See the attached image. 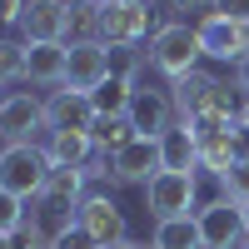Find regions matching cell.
<instances>
[{"label":"cell","mask_w":249,"mask_h":249,"mask_svg":"<svg viewBox=\"0 0 249 249\" xmlns=\"http://www.w3.org/2000/svg\"><path fill=\"white\" fill-rule=\"evenodd\" d=\"M199 55H204V45H199V25H190V20H164V25L150 35V65L170 80H184L190 70H199Z\"/></svg>","instance_id":"obj_1"},{"label":"cell","mask_w":249,"mask_h":249,"mask_svg":"<svg viewBox=\"0 0 249 249\" xmlns=\"http://www.w3.org/2000/svg\"><path fill=\"white\" fill-rule=\"evenodd\" d=\"M50 155L45 144H5L0 150V190L15 195V199H40L45 195V179H50Z\"/></svg>","instance_id":"obj_2"},{"label":"cell","mask_w":249,"mask_h":249,"mask_svg":"<svg viewBox=\"0 0 249 249\" xmlns=\"http://www.w3.org/2000/svg\"><path fill=\"white\" fill-rule=\"evenodd\" d=\"M170 100H175V115L179 120H199V115H239L234 105V90L224 80L204 75V70H190L184 80L170 85Z\"/></svg>","instance_id":"obj_3"},{"label":"cell","mask_w":249,"mask_h":249,"mask_svg":"<svg viewBox=\"0 0 249 249\" xmlns=\"http://www.w3.org/2000/svg\"><path fill=\"white\" fill-rule=\"evenodd\" d=\"M155 30H160V20H155L150 0H110V5H100V40L110 50H130Z\"/></svg>","instance_id":"obj_4"},{"label":"cell","mask_w":249,"mask_h":249,"mask_svg":"<svg viewBox=\"0 0 249 249\" xmlns=\"http://www.w3.org/2000/svg\"><path fill=\"white\" fill-rule=\"evenodd\" d=\"M199 204V170H160L144 184V210L155 219H179Z\"/></svg>","instance_id":"obj_5"},{"label":"cell","mask_w":249,"mask_h":249,"mask_svg":"<svg viewBox=\"0 0 249 249\" xmlns=\"http://www.w3.org/2000/svg\"><path fill=\"white\" fill-rule=\"evenodd\" d=\"M195 224H199V239L204 249H239L249 234H244V204H234L230 195H214L210 204L195 210Z\"/></svg>","instance_id":"obj_6"},{"label":"cell","mask_w":249,"mask_h":249,"mask_svg":"<svg viewBox=\"0 0 249 249\" xmlns=\"http://www.w3.org/2000/svg\"><path fill=\"white\" fill-rule=\"evenodd\" d=\"M40 130H50L45 100H35L30 90L5 95V105H0V144H35Z\"/></svg>","instance_id":"obj_7"},{"label":"cell","mask_w":249,"mask_h":249,"mask_svg":"<svg viewBox=\"0 0 249 249\" xmlns=\"http://www.w3.org/2000/svg\"><path fill=\"white\" fill-rule=\"evenodd\" d=\"M199 25V45L210 60H224V65H239V60L249 55V20H234L224 10H210L204 20H195Z\"/></svg>","instance_id":"obj_8"},{"label":"cell","mask_w":249,"mask_h":249,"mask_svg":"<svg viewBox=\"0 0 249 249\" xmlns=\"http://www.w3.org/2000/svg\"><path fill=\"white\" fill-rule=\"evenodd\" d=\"M160 170H164L160 164V140H144V135H135L130 144H120L110 155V184H140L144 190Z\"/></svg>","instance_id":"obj_9"},{"label":"cell","mask_w":249,"mask_h":249,"mask_svg":"<svg viewBox=\"0 0 249 249\" xmlns=\"http://www.w3.org/2000/svg\"><path fill=\"white\" fill-rule=\"evenodd\" d=\"M115 50L105 45V40H90V45H70V65H65V90H95L105 85V80L115 75Z\"/></svg>","instance_id":"obj_10"},{"label":"cell","mask_w":249,"mask_h":249,"mask_svg":"<svg viewBox=\"0 0 249 249\" xmlns=\"http://www.w3.org/2000/svg\"><path fill=\"white\" fill-rule=\"evenodd\" d=\"M130 124H135V135H144V140H160L170 124L179 120L175 115V100H170V90H160V85H144V90H135V100H130Z\"/></svg>","instance_id":"obj_11"},{"label":"cell","mask_w":249,"mask_h":249,"mask_svg":"<svg viewBox=\"0 0 249 249\" xmlns=\"http://www.w3.org/2000/svg\"><path fill=\"white\" fill-rule=\"evenodd\" d=\"M75 219H80V230H85L95 244L130 239V234H124V210H120L110 195H85V199H80V210H75Z\"/></svg>","instance_id":"obj_12"},{"label":"cell","mask_w":249,"mask_h":249,"mask_svg":"<svg viewBox=\"0 0 249 249\" xmlns=\"http://www.w3.org/2000/svg\"><path fill=\"white\" fill-rule=\"evenodd\" d=\"M65 5H70V0H25V15H20V35H25V45L65 40Z\"/></svg>","instance_id":"obj_13"},{"label":"cell","mask_w":249,"mask_h":249,"mask_svg":"<svg viewBox=\"0 0 249 249\" xmlns=\"http://www.w3.org/2000/svg\"><path fill=\"white\" fill-rule=\"evenodd\" d=\"M65 65H70V45L65 40L25 45V80L30 85H65Z\"/></svg>","instance_id":"obj_14"},{"label":"cell","mask_w":249,"mask_h":249,"mask_svg":"<svg viewBox=\"0 0 249 249\" xmlns=\"http://www.w3.org/2000/svg\"><path fill=\"white\" fill-rule=\"evenodd\" d=\"M45 115H50V130H90V124H95L90 95L85 90H65V85L45 100Z\"/></svg>","instance_id":"obj_15"},{"label":"cell","mask_w":249,"mask_h":249,"mask_svg":"<svg viewBox=\"0 0 249 249\" xmlns=\"http://www.w3.org/2000/svg\"><path fill=\"white\" fill-rule=\"evenodd\" d=\"M239 135H244V120H234L230 130H219V135H204V140H199V170H210L214 179H219L224 170H234V164L244 160V155H239Z\"/></svg>","instance_id":"obj_16"},{"label":"cell","mask_w":249,"mask_h":249,"mask_svg":"<svg viewBox=\"0 0 249 249\" xmlns=\"http://www.w3.org/2000/svg\"><path fill=\"white\" fill-rule=\"evenodd\" d=\"M75 210H80V204H65V199H55V195H40V199H30L25 224H30L40 239H60L75 224Z\"/></svg>","instance_id":"obj_17"},{"label":"cell","mask_w":249,"mask_h":249,"mask_svg":"<svg viewBox=\"0 0 249 249\" xmlns=\"http://www.w3.org/2000/svg\"><path fill=\"white\" fill-rule=\"evenodd\" d=\"M160 164L164 170H199V140H195V130L184 120H175L160 135Z\"/></svg>","instance_id":"obj_18"},{"label":"cell","mask_w":249,"mask_h":249,"mask_svg":"<svg viewBox=\"0 0 249 249\" xmlns=\"http://www.w3.org/2000/svg\"><path fill=\"white\" fill-rule=\"evenodd\" d=\"M45 155H50L55 164H85V160L95 155V140H90V130H50Z\"/></svg>","instance_id":"obj_19"},{"label":"cell","mask_w":249,"mask_h":249,"mask_svg":"<svg viewBox=\"0 0 249 249\" xmlns=\"http://www.w3.org/2000/svg\"><path fill=\"white\" fill-rule=\"evenodd\" d=\"M150 249H204L195 214H179V219H155V239H150Z\"/></svg>","instance_id":"obj_20"},{"label":"cell","mask_w":249,"mask_h":249,"mask_svg":"<svg viewBox=\"0 0 249 249\" xmlns=\"http://www.w3.org/2000/svg\"><path fill=\"white\" fill-rule=\"evenodd\" d=\"M100 40V5L95 0H70L65 5V45H90Z\"/></svg>","instance_id":"obj_21"},{"label":"cell","mask_w":249,"mask_h":249,"mask_svg":"<svg viewBox=\"0 0 249 249\" xmlns=\"http://www.w3.org/2000/svg\"><path fill=\"white\" fill-rule=\"evenodd\" d=\"M85 184H90V175H85V164H50V179H45V195H55V199H65V204H80V199H85Z\"/></svg>","instance_id":"obj_22"},{"label":"cell","mask_w":249,"mask_h":249,"mask_svg":"<svg viewBox=\"0 0 249 249\" xmlns=\"http://www.w3.org/2000/svg\"><path fill=\"white\" fill-rule=\"evenodd\" d=\"M90 140H95V150H100V155H115L120 144H130V140H135V124H130V115H95Z\"/></svg>","instance_id":"obj_23"},{"label":"cell","mask_w":249,"mask_h":249,"mask_svg":"<svg viewBox=\"0 0 249 249\" xmlns=\"http://www.w3.org/2000/svg\"><path fill=\"white\" fill-rule=\"evenodd\" d=\"M130 100H135V85H130V80H124L120 70L105 80V85H95V90H90L95 115H124V110H130Z\"/></svg>","instance_id":"obj_24"},{"label":"cell","mask_w":249,"mask_h":249,"mask_svg":"<svg viewBox=\"0 0 249 249\" xmlns=\"http://www.w3.org/2000/svg\"><path fill=\"white\" fill-rule=\"evenodd\" d=\"M0 80H25V40H5L0 35Z\"/></svg>","instance_id":"obj_25"},{"label":"cell","mask_w":249,"mask_h":249,"mask_svg":"<svg viewBox=\"0 0 249 249\" xmlns=\"http://www.w3.org/2000/svg\"><path fill=\"white\" fill-rule=\"evenodd\" d=\"M214 184H219V195H230L234 204H249V160H239L234 170H224Z\"/></svg>","instance_id":"obj_26"},{"label":"cell","mask_w":249,"mask_h":249,"mask_svg":"<svg viewBox=\"0 0 249 249\" xmlns=\"http://www.w3.org/2000/svg\"><path fill=\"white\" fill-rule=\"evenodd\" d=\"M25 199H15V195H5L0 190V234H20L25 230Z\"/></svg>","instance_id":"obj_27"},{"label":"cell","mask_w":249,"mask_h":249,"mask_svg":"<svg viewBox=\"0 0 249 249\" xmlns=\"http://www.w3.org/2000/svg\"><path fill=\"white\" fill-rule=\"evenodd\" d=\"M50 249H100V244H95V239H90L85 230H80V219H75L70 230L60 234V239H50Z\"/></svg>","instance_id":"obj_28"},{"label":"cell","mask_w":249,"mask_h":249,"mask_svg":"<svg viewBox=\"0 0 249 249\" xmlns=\"http://www.w3.org/2000/svg\"><path fill=\"white\" fill-rule=\"evenodd\" d=\"M175 10H184V15H210V10H219V0H175Z\"/></svg>","instance_id":"obj_29"},{"label":"cell","mask_w":249,"mask_h":249,"mask_svg":"<svg viewBox=\"0 0 249 249\" xmlns=\"http://www.w3.org/2000/svg\"><path fill=\"white\" fill-rule=\"evenodd\" d=\"M25 15V0H0V25H20Z\"/></svg>","instance_id":"obj_30"},{"label":"cell","mask_w":249,"mask_h":249,"mask_svg":"<svg viewBox=\"0 0 249 249\" xmlns=\"http://www.w3.org/2000/svg\"><path fill=\"white\" fill-rule=\"evenodd\" d=\"M234 90H239V95L249 100V55H244L239 65H234Z\"/></svg>","instance_id":"obj_31"},{"label":"cell","mask_w":249,"mask_h":249,"mask_svg":"<svg viewBox=\"0 0 249 249\" xmlns=\"http://www.w3.org/2000/svg\"><path fill=\"white\" fill-rule=\"evenodd\" d=\"M219 10L234 15V20H249V0H219Z\"/></svg>","instance_id":"obj_32"},{"label":"cell","mask_w":249,"mask_h":249,"mask_svg":"<svg viewBox=\"0 0 249 249\" xmlns=\"http://www.w3.org/2000/svg\"><path fill=\"white\" fill-rule=\"evenodd\" d=\"M100 249H150V244H140V239H115V244H100Z\"/></svg>","instance_id":"obj_33"},{"label":"cell","mask_w":249,"mask_h":249,"mask_svg":"<svg viewBox=\"0 0 249 249\" xmlns=\"http://www.w3.org/2000/svg\"><path fill=\"white\" fill-rule=\"evenodd\" d=\"M0 249H20V239L15 234H0Z\"/></svg>","instance_id":"obj_34"},{"label":"cell","mask_w":249,"mask_h":249,"mask_svg":"<svg viewBox=\"0 0 249 249\" xmlns=\"http://www.w3.org/2000/svg\"><path fill=\"white\" fill-rule=\"evenodd\" d=\"M239 120H244V130H249V100H244V105H239Z\"/></svg>","instance_id":"obj_35"},{"label":"cell","mask_w":249,"mask_h":249,"mask_svg":"<svg viewBox=\"0 0 249 249\" xmlns=\"http://www.w3.org/2000/svg\"><path fill=\"white\" fill-rule=\"evenodd\" d=\"M244 234H249V204H244Z\"/></svg>","instance_id":"obj_36"},{"label":"cell","mask_w":249,"mask_h":249,"mask_svg":"<svg viewBox=\"0 0 249 249\" xmlns=\"http://www.w3.org/2000/svg\"><path fill=\"white\" fill-rule=\"evenodd\" d=\"M0 105H5V80H0Z\"/></svg>","instance_id":"obj_37"},{"label":"cell","mask_w":249,"mask_h":249,"mask_svg":"<svg viewBox=\"0 0 249 249\" xmlns=\"http://www.w3.org/2000/svg\"><path fill=\"white\" fill-rule=\"evenodd\" d=\"M95 5H110V0H95Z\"/></svg>","instance_id":"obj_38"},{"label":"cell","mask_w":249,"mask_h":249,"mask_svg":"<svg viewBox=\"0 0 249 249\" xmlns=\"http://www.w3.org/2000/svg\"><path fill=\"white\" fill-rule=\"evenodd\" d=\"M239 249H249V239H244V244H239Z\"/></svg>","instance_id":"obj_39"}]
</instances>
